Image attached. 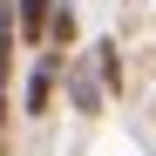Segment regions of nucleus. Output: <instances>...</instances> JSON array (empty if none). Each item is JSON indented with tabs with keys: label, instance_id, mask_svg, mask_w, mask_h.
I'll return each instance as SVG.
<instances>
[{
	"label": "nucleus",
	"instance_id": "obj_1",
	"mask_svg": "<svg viewBox=\"0 0 156 156\" xmlns=\"http://www.w3.org/2000/svg\"><path fill=\"white\" fill-rule=\"evenodd\" d=\"M55 95H68V109L75 115H109V88H102L95 82V68L82 61V48H68V55H61V82H55Z\"/></svg>",
	"mask_w": 156,
	"mask_h": 156
},
{
	"label": "nucleus",
	"instance_id": "obj_2",
	"mask_svg": "<svg viewBox=\"0 0 156 156\" xmlns=\"http://www.w3.org/2000/svg\"><path fill=\"white\" fill-rule=\"evenodd\" d=\"M55 82H61V48H41L27 68V88H20V115H55Z\"/></svg>",
	"mask_w": 156,
	"mask_h": 156
},
{
	"label": "nucleus",
	"instance_id": "obj_3",
	"mask_svg": "<svg viewBox=\"0 0 156 156\" xmlns=\"http://www.w3.org/2000/svg\"><path fill=\"white\" fill-rule=\"evenodd\" d=\"M82 61L95 68V82L109 88V102H115V95H122V82H129V75H122V48H115V34H95V41L82 48Z\"/></svg>",
	"mask_w": 156,
	"mask_h": 156
},
{
	"label": "nucleus",
	"instance_id": "obj_4",
	"mask_svg": "<svg viewBox=\"0 0 156 156\" xmlns=\"http://www.w3.org/2000/svg\"><path fill=\"white\" fill-rule=\"evenodd\" d=\"M41 48H82V7H75V0H55V7H48V27H41Z\"/></svg>",
	"mask_w": 156,
	"mask_h": 156
},
{
	"label": "nucleus",
	"instance_id": "obj_5",
	"mask_svg": "<svg viewBox=\"0 0 156 156\" xmlns=\"http://www.w3.org/2000/svg\"><path fill=\"white\" fill-rule=\"evenodd\" d=\"M14 7V34H20V48H41V27H48V7L55 0H7Z\"/></svg>",
	"mask_w": 156,
	"mask_h": 156
},
{
	"label": "nucleus",
	"instance_id": "obj_6",
	"mask_svg": "<svg viewBox=\"0 0 156 156\" xmlns=\"http://www.w3.org/2000/svg\"><path fill=\"white\" fill-rule=\"evenodd\" d=\"M20 61V34H14V7L0 0V68H14Z\"/></svg>",
	"mask_w": 156,
	"mask_h": 156
},
{
	"label": "nucleus",
	"instance_id": "obj_7",
	"mask_svg": "<svg viewBox=\"0 0 156 156\" xmlns=\"http://www.w3.org/2000/svg\"><path fill=\"white\" fill-rule=\"evenodd\" d=\"M7 88H14V68H0V156H7Z\"/></svg>",
	"mask_w": 156,
	"mask_h": 156
}]
</instances>
